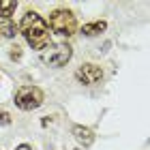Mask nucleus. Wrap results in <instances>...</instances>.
Masks as SVG:
<instances>
[{
	"mask_svg": "<svg viewBox=\"0 0 150 150\" xmlns=\"http://www.w3.org/2000/svg\"><path fill=\"white\" fill-rule=\"evenodd\" d=\"M19 35V28L15 22H11V19H4V22H0V39H15Z\"/></svg>",
	"mask_w": 150,
	"mask_h": 150,
	"instance_id": "8",
	"label": "nucleus"
},
{
	"mask_svg": "<svg viewBox=\"0 0 150 150\" xmlns=\"http://www.w3.org/2000/svg\"><path fill=\"white\" fill-rule=\"evenodd\" d=\"M22 56H24V52H22V47H19V45H11V47H9V58H11V60L19 62Z\"/></svg>",
	"mask_w": 150,
	"mask_h": 150,
	"instance_id": "10",
	"label": "nucleus"
},
{
	"mask_svg": "<svg viewBox=\"0 0 150 150\" xmlns=\"http://www.w3.org/2000/svg\"><path fill=\"white\" fill-rule=\"evenodd\" d=\"M103 77H105L103 69H101L99 64H94V62H86L75 71V79H77L79 84H84V86H97V84L103 81Z\"/></svg>",
	"mask_w": 150,
	"mask_h": 150,
	"instance_id": "5",
	"label": "nucleus"
},
{
	"mask_svg": "<svg viewBox=\"0 0 150 150\" xmlns=\"http://www.w3.org/2000/svg\"><path fill=\"white\" fill-rule=\"evenodd\" d=\"M73 58V47L69 43H50L41 52V62L47 67H54V69H60L64 67L69 60Z\"/></svg>",
	"mask_w": 150,
	"mask_h": 150,
	"instance_id": "4",
	"label": "nucleus"
},
{
	"mask_svg": "<svg viewBox=\"0 0 150 150\" xmlns=\"http://www.w3.org/2000/svg\"><path fill=\"white\" fill-rule=\"evenodd\" d=\"M15 9H17V0H0V17H2V22L11 19Z\"/></svg>",
	"mask_w": 150,
	"mask_h": 150,
	"instance_id": "9",
	"label": "nucleus"
},
{
	"mask_svg": "<svg viewBox=\"0 0 150 150\" xmlns=\"http://www.w3.org/2000/svg\"><path fill=\"white\" fill-rule=\"evenodd\" d=\"M45 101V94L39 86H19L15 90V97H13V103H15L22 112H32L39 110Z\"/></svg>",
	"mask_w": 150,
	"mask_h": 150,
	"instance_id": "3",
	"label": "nucleus"
},
{
	"mask_svg": "<svg viewBox=\"0 0 150 150\" xmlns=\"http://www.w3.org/2000/svg\"><path fill=\"white\" fill-rule=\"evenodd\" d=\"M47 26L54 35L62 37V39H71L77 32V17L71 9H54L50 13Z\"/></svg>",
	"mask_w": 150,
	"mask_h": 150,
	"instance_id": "2",
	"label": "nucleus"
},
{
	"mask_svg": "<svg viewBox=\"0 0 150 150\" xmlns=\"http://www.w3.org/2000/svg\"><path fill=\"white\" fill-rule=\"evenodd\" d=\"M15 150H32V146H30V144H19Z\"/></svg>",
	"mask_w": 150,
	"mask_h": 150,
	"instance_id": "12",
	"label": "nucleus"
},
{
	"mask_svg": "<svg viewBox=\"0 0 150 150\" xmlns=\"http://www.w3.org/2000/svg\"><path fill=\"white\" fill-rule=\"evenodd\" d=\"M11 122H13V116H11V112L0 110V127H9Z\"/></svg>",
	"mask_w": 150,
	"mask_h": 150,
	"instance_id": "11",
	"label": "nucleus"
},
{
	"mask_svg": "<svg viewBox=\"0 0 150 150\" xmlns=\"http://www.w3.org/2000/svg\"><path fill=\"white\" fill-rule=\"evenodd\" d=\"M107 30V22L105 19H97V22H88L81 26V35L88 37V39H92V37H99L101 32H105Z\"/></svg>",
	"mask_w": 150,
	"mask_h": 150,
	"instance_id": "7",
	"label": "nucleus"
},
{
	"mask_svg": "<svg viewBox=\"0 0 150 150\" xmlns=\"http://www.w3.org/2000/svg\"><path fill=\"white\" fill-rule=\"evenodd\" d=\"M19 28V35H22L26 39V43H28L32 50H45L47 45H50V26H47V22L43 17L39 15L37 11H26L22 22L17 24Z\"/></svg>",
	"mask_w": 150,
	"mask_h": 150,
	"instance_id": "1",
	"label": "nucleus"
},
{
	"mask_svg": "<svg viewBox=\"0 0 150 150\" xmlns=\"http://www.w3.org/2000/svg\"><path fill=\"white\" fill-rule=\"evenodd\" d=\"M71 133H73V137L75 142L81 146V148H90L94 144V131L90 127H84V125H75L71 129Z\"/></svg>",
	"mask_w": 150,
	"mask_h": 150,
	"instance_id": "6",
	"label": "nucleus"
}]
</instances>
